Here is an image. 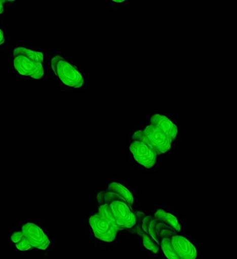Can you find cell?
Segmentation results:
<instances>
[{"label":"cell","mask_w":237,"mask_h":259,"mask_svg":"<svg viewBox=\"0 0 237 259\" xmlns=\"http://www.w3.org/2000/svg\"><path fill=\"white\" fill-rule=\"evenodd\" d=\"M16 227L22 231L33 248L47 250L50 246L48 219L41 217L23 218Z\"/></svg>","instance_id":"cell-1"},{"label":"cell","mask_w":237,"mask_h":259,"mask_svg":"<svg viewBox=\"0 0 237 259\" xmlns=\"http://www.w3.org/2000/svg\"><path fill=\"white\" fill-rule=\"evenodd\" d=\"M14 66L19 73L38 79L44 76V56L41 52L18 47L14 50Z\"/></svg>","instance_id":"cell-2"},{"label":"cell","mask_w":237,"mask_h":259,"mask_svg":"<svg viewBox=\"0 0 237 259\" xmlns=\"http://www.w3.org/2000/svg\"><path fill=\"white\" fill-rule=\"evenodd\" d=\"M134 141L143 142L151 147L157 154L166 153L171 148L172 142L161 130L150 124L143 131L136 132Z\"/></svg>","instance_id":"cell-3"},{"label":"cell","mask_w":237,"mask_h":259,"mask_svg":"<svg viewBox=\"0 0 237 259\" xmlns=\"http://www.w3.org/2000/svg\"><path fill=\"white\" fill-rule=\"evenodd\" d=\"M52 68L62 83L71 88L78 89L84 85L82 75L69 63L61 57H55L52 60Z\"/></svg>","instance_id":"cell-4"},{"label":"cell","mask_w":237,"mask_h":259,"mask_svg":"<svg viewBox=\"0 0 237 259\" xmlns=\"http://www.w3.org/2000/svg\"><path fill=\"white\" fill-rule=\"evenodd\" d=\"M89 222L96 239L104 242H111L115 240L118 229L99 213L91 216Z\"/></svg>","instance_id":"cell-5"},{"label":"cell","mask_w":237,"mask_h":259,"mask_svg":"<svg viewBox=\"0 0 237 259\" xmlns=\"http://www.w3.org/2000/svg\"><path fill=\"white\" fill-rule=\"evenodd\" d=\"M109 206L119 229L131 228L136 225V216L126 203L123 201H114Z\"/></svg>","instance_id":"cell-6"},{"label":"cell","mask_w":237,"mask_h":259,"mask_svg":"<svg viewBox=\"0 0 237 259\" xmlns=\"http://www.w3.org/2000/svg\"><path fill=\"white\" fill-rule=\"evenodd\" d=\"M135 160L146 168L153 167L157 159L155 151L143 142L134 141L130 147Z\"/></svg>","instance_id":"cell-7"},{"label":"cell","mask_w":237,"mask_h":259,"mask_svg":"<svg viewBox=\"0 0 237 259\" xmlns=\"http://www.w3.org/2000/svg\"><path fill=\"white\" fill-rule=\"evenodd\" d=\"M170 242L180 259H195L196 250L194 245L184 236L173 235L170 238Z\"/></svg>","instance_id":"cell-8"},{"label":"cell","mask_w":237,"mask_h":259,"mask_svg":"<svg viewBox=\"0 0 237 259\" xmlns=\"http://www.w3.org/2000/svg\"><path fill=\"white\" fill-rule=\"evenodd\" d=\"M151 124L161 130L173 141L177 138L178 129L169 118L164 115L156 114L151 118Z\"/></svg>","instance_id":"cell-9"},{"label":"cell","mask_w":237,"mask_h":259,"mask_svg":"<svg viewBox=\"0 0 237 259\" xmlns=\"http://www.w3.org/2000/svg\"><path fill=\"white\" fill-rule=\"evenodd\" d=\"M154 218L159 220L160 222L165 224V225L173 229L175 232H180L181 231V226L179 223L178 220L169 212L164 211V210H158L154 215Z\"/></svg>","instance_id":"cell-10"},{"label":"cell","mask_w":237,"mask_h":259,"mask_svg":"<svg viewBox=\"0 0 237 259\" xmlns=\"http://www.w3.org/2000/svg\"><path fill=\"white\" fill-rule=\"evenodd\" d=\"M108 189V190L111 191V192L117 194V197L122 199L123 202L126 203L128 205H133V203H134V197H133V194L122 185L113 183L110 184Z\"/></svg>","instance_id":"cell-11"},{"label":"cell","mask_w":237,"mask_h":259,"mask_svg":"<svg viewBox=\"0 0 237 259\" xmlns=\"http://www.w3.org/2000/svg\"><path fill=\"white\" fill-rule=\"evenodd\" d=\"M161 244V248H162L167 258L168 259H180L172 246L170 238L162 239Z\"/></svg>","instance_id":"cell-12"},{"label":"cell","mask_w":237,"mask_h":259,"mask_svg":"<svg viewBox=\"0 0 237 259\" xmlns=\"http://www.w3.org/2000/svg\"><path fill=\"white\" fill-rule=\"evenodd\" d=\"M98 213L105 218V220H108L110 223L113 224L115 227L118 229L116 223H115V220H114L113 213H112L111 210H110L109 204H103L100 206L99 209H98Z\"/></svg>","instance_id":"cell-13"},{"label":"cell","mask_w":237,"mask_h":259,"mask_svg":"<svg viewBox=\"0 0 237 259\" xmlns=\"http://www.w3.org/2000/svg\"><path fill=\"white\" fill-rule=\"evenodd\" d=\"M143 237V244L145 247L147 249L150 250L152 253H158L160 249L159 245H158L150 236L147 235V234H144Z\"/></svg>","instance_id":"cell-14"},{"label":"cell","mask_w":237,"mask_h":259,"mask_svg":"<svg viewBox=\"0 0 237 259\" xmlns=\"http://www.w3.org/2000/svg\"><path fill=\"white\" fill-rule=\"evenodd\" d=\"M152 219H153V218H152V217L151 216L146 217V218L144 219L143 223V229L144 232L146 233L147 234V230H148L149 225H150V223L151 221H152Z\"/></svg>","instance_id":"cell-15"},{"label":"cell","mask_w":237,"mask_h":259,"mask_svg":"<svg viewBox=\"0 0 237 259\" xmlns=\"http://www.w3.org/2000/svg\"><path fill=\"white\" fill-rule=\"evenodd\" d=\"M5 42V36L3 31L0 29V45H3Z\"/></svg>","instance_id":"cell-16"},{"label":"cell","mask_w":237,"mask_h":259,"mask_svg":"<svg viewBox=\"0 0 237 259\" xmlns=\"http://www.w3.org/2000/svg\"><path fill=\"white\" fill-rule=\"evenodd\" d=\"M3 2L0 1V15L3 13L4 12V8H3Z\"/></svg>","instance_id":"cell-17"}]
</instances>
